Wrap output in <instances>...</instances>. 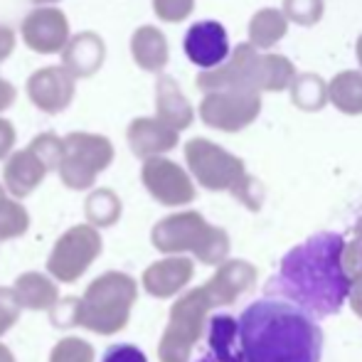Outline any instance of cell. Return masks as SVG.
Returning a JSON list of instances; mask_svg holds the SVG:
<instances>
[{
	"instance_id": "8fae6325",
	"label": "cell",
	"mask_w": 362,
	"mask_h": 362,
	"mask_svg": "<svg viewBox=\"0 0 362 362\" xmlns=\"http://www.w3.org/2000/svg\"><path fill=\"white\" fill-rule=\"evenodd\" d=\"M259 74H262V52L254 49L249 42L234 47V52L224 59L219 67L202 72L197 76V86L202 91L219 89H252L259 91ZM262 94V91H259Z\"/></svg>"
},
{
	"instance_id": "44dd1931",
	"label": "cell",
	"mask_w": 362,
	"mask_h": 362,
	"mask_svg": "<svg viewBox=\"0 0 362 362\" xmlns=\"http://www.w3.org/2000/svg\"><path fill=\"white\" fill-rule=\"evenodd\" d=\"M13 293L18 298L20 308L23 310H33V313H40V310H49L54 303L59 300V286L57 281L47 276L42 272H25L15 279Z\"/></svg>"
},
{
	"instance_id": "9a60e30c",
	"label": "cell",
	"mask_w": 362,
	"mask_h": 362,
	"mask_svg": "<svg viewBox=\"0 0 362 362\" xmlns=\"http://www.w3.org/2000/svg\"><path fill=\"white\" fill-rule=\"evenodd\" d=\"M195 276V264L187 257H163L153 262L141 276V286L153 298H173L177 296Z\"/></svg>"
},
{
	"instance_id": "4316f807",
	"label": "cell",
	"mask_w": 362,
	"mask_h": 362,
	"mask_svg": "<svg viewBox=\"0 0 362 362\" xmlns=\"http://www.w3.org/2000/svg\"><path fill=\"white\" fill-rule=\"evenodd\" d=\"M30 229V212L23 202L13 200L0 182V242L20 239Z\"/></svg>"
},
{
	"instance_id": "d590c367",
	"label": "cell",
	"mask_w": 362,
	"mask_h": 362,
	"mask_svg": "<svg viewBox=\"0 0 362 362\" xmlns=\"http://www.w3.org/2000/svg\"><path fill=\"white\" fill-rule=\"evenodd\" d=\"M15 141H18L15 126L10 124L8 119H3V116H0V160H5V158H8L10 153H13Z\"/></svg>"
},
{
	"instance_id": "52a82bcc",
	"label": "cell",
	"mask_w": 362,
	"mask_h": 362,
	"mask_svg": "<svg viewBox=\"0 0 362 362\" xmlns=\"http://www.w3.org/2000/svg\"><path fill=\"white\" fill-rule=\"evenodd\" d=\"M62 141L64 153L57 168L62 185L76 192L94 187L96 177L114 163V144L106 136L84 134V131H74Z\"/></svg>"
},
{
	"instance_id": "5bb4252c",
	"label": "cell",
	"mask_w": 362,
	"mask_h": 362,
	"mask_svg": "<svg viewBox=\"0 0 362 362\" xmlns=\"http://www.w3.org/2000/svg\"><path fill=\"white\" fill-rule=\"evenodd\" d=\"M182 47L192 64L210 72L229 57V35L217 20H202L185 33Z\"/></svg>"
},
{
	"instance_id": "277c9868",
	"label": "cell",
	"mask_w": 362,
	"mask_h": 362,
	"mask_svg": "<svg viewBox=\"0 0 362 362\" xmlns=\"http://www.w3.org/2000/svg\"><path fill=\"white\" fill-rule=\"evenodd\" d=\"M185 163L190 177L205 190L232 192L244 207L259 212L264 202V187L247 173L242 158L232 156L222 146L207 139H192L185 144Z\"/></svg>"
},
{
	"instance_id": "4fadbf2b",
	"label": "cell",
	"mask_w": 362,
	"mask_h": 362,
	"mask_svg": "<svg viewBox=\"0 0 362 362\" xmlns=\"http://www.w3.org/2000/svg\"><path fill=\"white\" fill-rule=\"evenodd\" d=\"M76 79L62 64L37 69L28 79V96L42 114H62L74 99Z\"/></svg>"
},
{
	"instance_id": "5b68a950",
	"label": "cell",
	"mask_w": 362,
	"mask_h": 362,
	"mask_svg": "<svg viewBox=\"0 0 362 362\" xmlns=\"http://www.w3.org/2000/svg\"><path fill=\"white\" fill-rule=\"evenodd\" d=\"M151 244L165 257L192 254L207 267H219L229 257V234L195 210L175 212L153 224Z\"/></svg>"
},
{
	"instance_id": "30bf717a",
	"label": "cell",
	"mask_w": 362,
	"mask_h": 362,
	"mask_svg": "<svg viewBox=\"0 0 362 362\" xmlns=\"http://www.w3.org/2000/svg\"><path fill=\"white\" fill-rule=\"evenodd\" d=\"M141 182L148 195L163 207H182L195 200L197 190L190 173L170 158H151L141 168Z\"/></svg>"
},
{
	"instance_id": "f546056e",
	"label": "cell",
	"mask_w": 362,
	"mask_h": 362,
	"mask_svg": "<svg viewBox=\"0 0 362 362\" xmlns=\"http://www.w3.org/2000/svg\"><path fill=\"white\" fill-rule=\"evenodd\" d=\"M30 151L37 156V160L42 163L45 168L49 170H57L59 168V160H62V153H64V141L59 139L57 134L47 131V134H40L30 141Z\"/></svg>"
},
{
	"instance_id": "e0dca14e",
	"label": "cell",
	"mask_w": 362,
	"mask_h": 362,
	"mask_svg": "<svg viewBox=\"0 0 362 362\" xmlns=\"http://www.w3.org/2000/svg\"><path fill=\"white\" fill-rule=\"evenodd\" d=\"M254 281H257V267H252L244 259H229V262L219 264L215 276L205 284V291L210 293L212 303L217 308V305L234 303L239 296L252 291Z\"/></svg>"
},
{
	"instance_id": "d6a6232c",
	"label": "cell",
	"mask_w": 362,
	"mask_h": 362,
	"mask_svg": "<svg viewBox=\"0 0 362 362\" xmlns=\"http://www.w3.org/2000/svg\"><path fill=\"white\" fill-rule=\"evenodd\" d=\"M153 10L163 23H182L195 10V0H153Z\"/></svg>"
},
{
	"instance_id": "ffe728a7",
	"label": "cell",
	"mask_w": 362,
	"mask_h": 362,
	"mask_svg": "<svg viewBox=\"0 0 362 362\" xmlns=\"http://www.w3.org/2000/svg\"><path fill=\"white\" fill-rule=\"evenodd\" d=\"M156 119L160 124H165L168 129H173L175 134L190 129L195 121V109L187 101V96L182 94V89L177 86V81L168 74L158 76L156 84Z\"/></svg>"
},
{
	"instance_id": "7402d4cb",
	"label": "cell",
	"mask_w": 362,
	"mask_h": 362,
	"mask_svg": "<svg viewBox=\"0 0 362 362\" xmlns=\"http://www.w3.org/2000/svg\"><path fill=\"white\" fill-rule=\"evenodd\" d=\"M131 54H134V62L146 72H163L170 49H168V40L160 30L153 25H144L131 37Z\"/></svg>"
},
{
	"instance_id": "d6986e66",
	"label": "cell",
	"mask_w": 362,
	"mask_h": 362,
	"mask_svg": "<svg viewBox=\"0 0 362 362\" xmlns=\"http://www.w3.org/2000/svg\"><path fill=\"white\" fill-rule=\"evenodd\" d=\"M106 59V45L96 33H79L72 35L69 42L62 49V67L67 69L74 79H86L94 76L101 69Z\"/></svg>"
},
{
	"instance_id": "ab89813d",
	"label": "cell",
	"mask_w": 362,
	"mask_h": 362,
	"mask_svg": "<svg viewBox=\"0 0 362 362\" xmlns=\"http://www.w3.org/2000/svg\"><path fill=\"white\" fill-rule=\"evenodd\" d=\"M0 362H18L13 355V350H10L5 343H0Z\"/></svg>"
},
{
	"instance_id": "7a4b0ae2",
	"label": "cell",
	"mask_w": 362,
	"mask_h": 362,
	"mask_svg": "<svg viewBox=\"0 0 362 362\" xmlns=\"http://www.w3.org/2000/svg\"><path fill=\"white\" fill-rule=\"evenodd\" d=\"M237 328L244 362H320L323 355V330L288 300H257Z\"/></svg>"
},
{
	"instance_id": "ba28073f",
	"label": "cell",
	"mask_w": 362,
	"mask_h": 362,
	"mask_svg": "<svg viewBox=\"0 0 362 362\" xmlns=\"http://www.w3.org/2000/svg\"><path fill=\"white\" fill-rule=\"evenodd\" d=\"M104 252L101 232L89 224H74L54 242L47 257V276L57 284H76Z\"/></svg>"
},
{
	"instance_id": "74e56055",
	"label": "cell",
	"mask_w": 362,
	"mask_h": 362,
	"mask_svg": "<svg viewBox=\"0 0 362 362\" xmlns=\"http://www.w3.org/2000/svg\"><path fill=\"white\" fill-rule=\"evenodd\" d=\"M15 96H18L15 86L10 84L8 79H3V76H0V114H3L5 109H10V106L15 104Z\"/></svg>"
},
{
	"instance_id": "7c38bea8",
	"label": "cell",
	"mask_w": 362,
	"mask_h": 362,
	"mask_svg": "<svg viewBox=\"0 0 362 362\" xmlns=\"http://www.w3.org/2000/svg\"><path fill=\"white\" fill-rule=\"evenodd\" d=\"M20 35H23V42L37 54L62 52L64 45L72 37L67 15L52 5L35 8L33 13L25 15L23 25H20Z\"/></svg>"
},
{
	"instance_id": "1f68e13d",
	"label": "cell",
	"mask_w": 362,
	"mask_h": 362,
	"mask_svg": "<svg viewBox=\"0 0 362 362\" xmlns=\"http://www.w3.org/2000/svg\"><path fill=\"white\" fill-rule=\"evenodd\" d=\"M340 269H343V276L348 279V284L362 281V239L355 237L353 242H345L340 249Z\"/></svg>"
},
{
	"instance_id": "b9f144b4",
	"label": "cell",
	"mask_w": 362,
	"mask_h": 362,
	"mask_svg": "<svg viewBox=\"0 0 362 362\" xmlns=\"http://www.w3.org/2000/svg\"><path fill=\"white\" fill-rule=\"evenodd\" d=\"M355 237L362 239V217L358 219V224H355Z\"/></svg>"
},
{
	"instance_id": "f35d334b",
	"label": "cell",
	"mask_w": 362,
	"mask_h": 362,
	"mask_svg": "<svg viewBox=\"0 0 362 362\" xmlns=\"http://www.w3.org/2000/svg\"><path fill=\"white\" fill-rule=\"evenodd\" d=\"M348 303H350V308H353L355 313L360 315V320H362V281H358V284H353V286H350Z\"/></svg>"
},
{
	"instance_id": "83f0119b",
	"label": "cell",
	"mask_w": 362,
	"mask_h": 362,
	"mask_svg": "<svg viewBox=\"0 0 362 362\" xmlns=\"http://www.w3.org/2000/svg\"><path fill=\"white\" fill-rule=\"evenodd\" d=\"M296 76L293 62L281 54H262V74H259V91H284Z\"/></svg>"
},
{
	"instance_id": "cb8c5ba5",
	"label": "cell",
	"mask_w": 362,
	"mask_h": 362,
	"mask_svg": "<svg viewBox=\"0 0 362 362\" xmlns=\"http://www.w3.org/2000/svg\"><path fill=\"white\" fill-rule=\"evenodd\" d=\"M288 33V20L281 10L262 8L249 23V45L254 49H269L279 45Z\"/></svg>"
},
{
	"instance_id": "60d3db41",
	"label": "cell",
	"mask_w": 362,
	"mask_h": 362,
	"mask_svg": "<svg viewBox=\"0 0 362 362\" xmlns=\"http://www.w3.org/2000/svg\"><path fill=\"white\" fill-rule=\"evenodd\" d=\"M33 3H37L40 8H45V5H54V3H59V0H33Z\"/></svg>"
},
{
	"instance_id": "3957f363",
	"label": "cell",
	"mask_w": 362,
	"mask_h": 362,
	"mask_svg": "<svg viewBox=\"0 0 362 362\" xmlns=\"http://www.w3.org/2000/svg\"><path fill=\"white\" fill-rule=\"evenodd\" d=\"M139 300V281L131 274L106 272L96 276L81 296H74L72 328H84L94 335H119L126 330Z\"/></svg>"
},
{
	"instance_id": "e575fe53",
	"label": "cell",
	"mask_w": 362,
	"mask_h": 362,
	"mask_svg": "<svg viewBox=\"0 0 362 362\" xmlns=\"http://www.w3.org/2000/svg\"><path fill=\"white\" fill-rule=\"evenodd\" d=\"M101 362H148L146 353L131 343H116L104 353Z\"/></svg>"
},
{
	"instance_id": "9c48e42d",
	"label": "cell",
	"mask_w": 362,
	"mask_h": 362,
	"mask_svg": "<svg viewBox=\"0 0 362 362\" xmlns=\"http://www.w3.org/2000/svg\"><path fill=\"white\" fill-rule=\"evenodd\" d=\"M262 114V94L252 89L207 91L200 101V119L205 126L224 134H237L257 121Z\"/></svg>"
},
{
	"instance_id": "603a6c76",
	"label": "cell",
	"mask_w": 362,
	"mask_h": 362,
	"mask_svg": "<svg viewBox=\"0 0 362 362\" xmlns=\"http://www.w3.org/2000/svg\"><path fill=\"white\" fill-rule=\"evenodd\" d=\"M121 215H124V205H121V197L111 187H96L84 200V224H89L94 229L114 227Z\"/></svg>"
},
{
	"instance_id": "484cf974",
	"label": "cell",
	"mask_w": 362,
	"mask_h": 362,
	"mask_svg": "<svg viewBox=\"0 0 362 362\" xmlns=\"http://www.w3.org/2000/svg\"><path fill=\"white\" fill-rule=\"evenodd\" d=\"M291 101L298 106L300 111H320L328 104V84L323 81V76L315 72L296 74L291 81Z\"/></svg>"
},
{
	"instance_id": "f1b7e54d",
	"label": "cell",
	"mask_w": 362,
	"mask_h": 362,
	"mask_svg": "<svg viewBox=\"0 0 362 362\" xmlns=\"http://www.w3.org/2000/svg\"><path fill=\"white\" fill-rule=\"evenodd\" d=\"M96 350L89 340L79 338V335H67L52 348L47 362H94Z\"/></svg>"
},
{
	"instance_id": "8d00e7d4",
	"label": "cell",
	"mask_w": 362,
	"mask_h": 362,
	"mask_svg": "<svg viewBox=\"0 0 362 362\" xmlns=\"http://www.w3.org/2000/svg\"><path fill=\"white\" fill-rule=\"evenodd\" d=\"M15 49V35L10 28H5V25H0V64L5 62V59L13 54Z\"/></svg>"
},
{
	"instance_id": "4dcf8cb0",
	"label": "cell",
	"mask_w": 362,
	"mask_h": 362,
	"mask_svg": "<svg viewBox=\"0 0 362 362\" xmlns=\"http://www.w3.org/2000/svg\"><path fill=\"white\" fill-rule=\"evenodd\" d=\"M281 13L300 28H313L323 18V0H284Z\"/></svg>"
},
{
	"instance_id": "836d02e7",
	"label": "cell",
	"mask_w": 362,
	"mask_h": 362,
	"mask_svg": "<svg viewBox=\"0 0 362 362\" xmlns=\"http://www.w3.org/2000/svg\"><path fill=\"white\" fill-rule=\"evenodd\" d=\"M20 313H23V308H20L13 288L0 286V338H3V335L8 333L15 323H18Z\"/></svg>"
},
{
	"instance_id": "6da1fadb",
	"label": "cell",
	"mask_w": 362,
	"mask_h": 362,
	"mask_svg": "<svg viewBox=\"0 0 362 362\" xmlns=\"http://www.w3.org/2000/svg\"><path fill=\"white\" fill-rule=\"evenodd\" d=\"M345 239L335 232H320L293 247L281 259V269L267 286L269 296L288 298L303 313L333 315L348 300L350 284L340 269Z\"/></svg>"
},
{
	"instance_id": "7bdbcfd3",
	"label": "cell",
	"mask_w": 362,
	"mask_h": 362,
	"mask_svg": "<svg viewBox=\"0 0 362 362\" xmlns=\"http://www.w3.org/2000/svg\"><path fill=\"white\" fill-rule=\"evenodd\" d=\"M358 62H360V67H362V35H360V40H358Z\"/></svg>"
},
{
	"instance_id": "d4e9b609",
	"label": "cell",
	"mask_w": 362,
	"mask_h": 362,
	"mask_svg": "<svg viewBox=\"0 0 362 362\" xmlns=\"http://www.w3.org/2000/svg\"><path fill=\"white\" fill-rule=\"evenodd\" d=\"M328 101L348 116L362 114V72H340L328 84Z\"/></svg>"
},
{
	"instance_id": "2e32d148",
	"label": "cell",
	"mask_w": 362,
	"mask_h": 362,
	"mask_svg": "<svg viewBox=\"0 0 362 362\" xmlns=\"http://www.w3.org/2000/svg\"><path fill=\"white\" fill-rule=\"evenodd\" d=\"M47 177V168L37 160L30 148L25 151H13L5 158L3 168V187L13 200H25L30 197Z\"/></svg>"
},
{
	"instance_id": "ac0fdd59",
	"label": "cell",
	"mask_w": 362,
	"mask_h": 362,
	"mask_svg": "<svg viewBox=\"0 0 362 362\" xmlns=\"http://www.w3.org/2000/svg\"><path fill=\"white\" fill-rule=\"evenodd\" d=\"M126 141H129V148L136 158L151 160V158H163V153H170L177 146L180 136L158 119L141 116V119H134L129 124Z\"/></svg>"
},
{
	"instance_id": "8992f818",
	"label": "cell",
	"mask_w": 362,
	"mask_h": 362,
	"mask_svg": "<svg viewBox=\"0 0 362 362\" xmlns=\"http://www.w3.org/2000/svg\"><path fill=\"white\" fill-rule=\"evenodd\" d=\"M215 308L205 286H197L173 303L168 325L158 343L160 362H190L197 340L202 338L207 325V315Z\"/></svg>"
}]
</instances>
